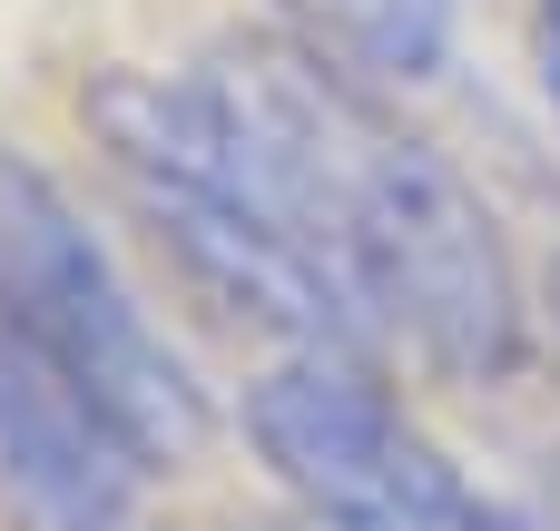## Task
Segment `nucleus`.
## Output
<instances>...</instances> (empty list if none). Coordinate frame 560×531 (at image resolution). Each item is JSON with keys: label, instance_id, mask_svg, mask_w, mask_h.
<instances>
[{"label": "nucleus", "instance_id": "nucleus-7", "mask_svg": "<svg viewBox=\"0 0 560 531\" xmlns=\"http://www.w3.org/2000/svg\"><path fill=\"white\" fill-rule=\"evenodd\" d=\"M551 325H560V266H551Z\"/></svg>", "mask_w": 560, "mask_h": 531}, {"label": "nucleus", "instance_id": "nucleus-5", "mask_svg": "<svg viewBox=\"0 0 560 531\" xmlns=\"http://www.w3.org/2000/svg\"><path fill=\"white\" fill-rule=\"evenodd\" d=\"M305 49L354 79H433L453 49V0H276Z\"/></svg>", "mask_w": 560, "mask_h": 531}, {"label": "nucleus", "instance_id": "nucleus-1", "mask_svg": "<svg viewBox=\"0 0 560 531\" xmlns=\"http://www.w3.org/2000/svg\"><path fill=\"white\" fill-rule=\"evenodd\" d=\"M167 128L315 266L354 345L404 335L472 384H502L522 365V286L492 207L325 49L226 39L187 89H167Z\"/></svg>", "mask_w": 560, "mask_h": 531}, {"label": "nucleus", "instance_id": "nucleus-2", "mask_svg": "<svg viewBox=\"0 0 560 531\" xmlns=\"http://www.w3.org/2000/svg\"><path fill=\"white\" fill-rule=\"evenodd\" d=\"M0 325H20L148 463H167V473L197 463L207 404H197L177 345L118 286V266L79 227V207L10 148H0Z\"/></svg>", "mask_w": 560, "mask_h": 531}, {"label": "nucleus", "instance_id": "nucleus-4", "mask_svg": "<svg viewBox=\"0 0 560 531\" xmlns=\"http://www.w3.org/2000/svg\"><path fill=\"white\" fill-rule=\"evenodd\" d=\"M158 463L20 335L0 325V493L30 531H148L138 483Z\"/></svg>", "mask_w": 560, "mask_h": 531}, {"label": "nucleus", "instance_id": "nucleus-3", "mask_svg": "<svg viewBox=\"0 0 560 531\" xmlns=\"http://www.w3.org/2000/svg\"><path fill=\"white\" fill-rule=\"evenodd\" d=\"M246 434L325 531H522L364 384L354 355L276 365L246 394Z\"/></svg>", "mask_w": 560, "mask_h": 531}, {"label": "nucleus", "instance_id": "nucleus-6", "mask_svg": "<svg viewBox=\"0 0 560 531\" xmlns=\"http://www.w3.org/2000/svg\"><path fill=\"white\" fill-rule=\"evenodd\" d=\"M541 79H551V108H560V0H541Z\"/></svg>", "mask_w": 560, "mask_h": 531}]
</instances>
